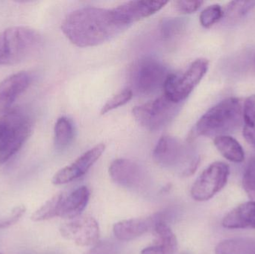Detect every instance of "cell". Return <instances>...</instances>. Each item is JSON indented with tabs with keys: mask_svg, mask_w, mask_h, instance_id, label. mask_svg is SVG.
I'll return each instance as SVG.
<instances>
[{
	"mask_svg": "<svg viewBox=\"0 0 255 254\" xmlns=\"http://www.w3.org/2000/svg\"><path fill=\"white\" fill-rule=\"evenodd\" d=\"M106 149L104 144H99L81 155L70 165L60 169L52 178L55 185H63L76 180L86 174L91 167L100 159Z\"/></svg>",
	"mask_w": 255,
	"mask_h": 254,
	"instance_id": "7c38bea8",
	"label": "cell"
},
{
	"mask_svg": "<svg viewBox=\"0 0 255 254\" xmlns=\"http://www.w3.org/2000/svg\"><path fill=\"white\" fill-rule=\"evenodd\" d=\"M31 75L25 72L16 73L0 83V115L5 114L15 100L29 86Z\"/></svg>",
	"mask_w": 255,
	"mask_h": 254,
	"instance_id": "5bb4252c",
	"label": "cell"
},
{
	"mask_svg": "<svg viewBox=\"0 0 255 254\" xmlns=\"http://www.w3.org/2000/svg\"><path fill=\"white\" fill-rule=\"evenodd\" d=\"M2 135L0 138V166L9 161L22 147L33 129V123L25 113L19 110L3 116Z\"/></svg>",
	"mask_w": 255,
	"mask_h": 254,
	"instance_id": "5b68a950",
	"label": "cell"
},
{
	"mask_svg": "<svg viewBox=\"0 0 255 254\" xmlns=\"http://www.w3.org/2000/svg\"><path fill=\"white\" fill-rule=\"evenodd\" d=\"M208 65V60L199 58L184 72L169 74L163 85L164 95L174 102L181 104L203 79Z\"/></svg>",
	"mask_w": 255,
	"mask_h": 254,
	"instance_id": "52a82bcc",
	"label": "cell"
},
{
	"mask_svg": "<svg viewBox=\"0 0 255 254\" xmlns=\"http://www.w3.org/2000/svg\"><path fill=\"white\" fill-rule=\"evenodd\" d=\"M243 186L249 198L255 201V155L249 161L244 171Z\"/></svg>",
	"mask_w": 255,
	"mask_h": 254,
	"instance_id": "484cf974",
	"label": "cell"
},
{
	"mask_svg": "<svg viewBox=\"0 0 255 254\" xmlns=\"http://www.w3.org/2000/svg\"><path fill=\"white\" fill-rule=\"evenodd\" d=\"M3 130H4V125H3L2 121L0 120V138L2 135Z\"/></svg>",
	"mask_w": 255,
	"mask_h": 254,
	"instance_id": "d6a6232c",
	"label": "cell"
},
{
	"mask_svg": "<svg viewBox=\"0 0 255 254\" xmlns=\"http://www.w3.org/2000/svg\"><path fill=\"white\" fill-rule=\"evenodd\" d=\"M182 27V22L177 19H167L162 23L161 34L164 38L169 39L176 35Z\"/></svg>",
	"mask_w": 255,
	"mask_h": 254,
	"instance_id": "83f0119b",
	"label": "cell"
},
{
	"mask_svg": "<svg viewBox=\"0 0 255 254\" xmlns=\"http://www.w3.org/2000/svg\"><path fill=\"white\" fill-rule=\"evenodd\" d=\"M224 10L219 4H212L204 9L199 16L201 25L205 28H211L223 18Z\"/></svg>",
	"mask_w": 255,
	"mask_h": 254,
	"instance_id": "d4e9b609",
	"label": "cell"
},
{
	"mask_svg": "<svg viewBox=\"0 0 255 254\" xmlns=\"http://www.w3.org/2000/svg\"></svg>",
	"mask_w": 255,
	"mask_h": 254,
	"instance_id": "836d02e7",
	"label": "cell"
},
{
	"mask_svg": "<svg viewBox=\"0 0 255 254\" xmlns=\"http://www.w3.org/2000/svg\"><path fill=\"white\" fill-rule=\"evenodd\" d=\"M109 174L115 183L127 188L139 189L145 182L142 169L130 160H115L109 167Z\"/></svg>",
	"mask_w": 255,
	"mask_h": 254,
	"instance_id": "4fadbf2b",
	"label": "cell"
},
{
	"mask_svg": "<svg viewBox=\"0 0 255 254\" xmlns=\"http://www.w3.org/2000/svg\"><path fill=\"white\" fill-rule=\"evenodd\" d=\"M243 121L244 138L255 149V95L249 96L244 102Z\"/></svg>",
	"mask_w": 255,
	"mask_h": 254,
	"instance_id": "7402d4cb",
	"label": "cell"
},
{
	"mask_svg": "<svg viewBox=\"0 0 255 254\" xmlns=\"http://www.w3.org/2000/svg\"><path fill=\"white\" fill-rule=\"evenodd\" d=\"M230 169L223 162L210 165L196 179L191 188V196L195 201H206L211 199L227 183Z\"/></svg>",
	"mask_w": 255,
	"mask_h": 254,
	"instance_id": "9c48e42d",
	"label": "cell"
},
{
	"mask_svg": "<svg viewBox=\"0 0 255 254\" xmlns=\"http://www.w3.org/2000/svg\"><path fill=\"white\" fill-rule=\"evenodd\" d=\"M132 97H133V91L130 89H124L118 92L104 104L101 110V114H106L111 110L124 105L131 99Z\"/></svg>",
	"mask_w": 255,
	"mask_h": 254,
	"instance_id": "4316f807",
	"label": "cell"
},
{
	"mask_svg": "<svg viewBox=\"0 0 255 254\" xmlns=\"http://www.w3.org/2000/svg\"><path fill=\"white\" fill-rule=\"evenodd\" d=\"M166 67L154 58L138 61L131 70L130 79L135 90L142 95H149L163 88L169 76Z\"/></svg>",
	"mask_w": 255,
	"mask_h": 254,
	"instance_id": "ba28073f",
	"label": "cell"
},
{
	"mask_svg": "<svg viewBox=\"0 0 255 254\" xmlns=\"http://www.w3.org/2000/svg\"><path fill=\"white\" fill-rule=\"evenodd\" d=\"M167 1H130L111 9L117 22L128 27L133 22L148 17L163 8Z\"/></svg>",
	"mask_w": 255,
	"mask_h": 254,
	"instance_id": "8fae6325",
	"label": "cell"
},
{
	"mask_svg": "<svg viewBox=\"0 0 255 254\" xmlns=\"http://www.w3.org/2000/svg\"><path fill=\"white\" fill-rule=\"evenodd\" d=\"M41 37L33 28L13 26L0 34V65H15L31 58L40 47Z\"/></svg>",
	"mask_w": 255,
	"mask_h": 254,
	"instance_id": "3957f363",
	"label": "cell"
},
{
	"mask_svg": "<svg viewBox=\"0 0 255 254\" xmlns=\"http://www.w3.org/2000/svg\"><path fill=\"white\" fill-rule=\"evenodd\" d=\"M153 158L158 165L164 168H175L184 166L181 174L190 176L194 174L199 167L200 159L178 139L170 136H163L157 142Z\"/></svg>",
	"mask_w": 255,
	"mask_h": 254,
	"instance_id": "277c9868",
	"label": "cell"
},
{
	"mask_svg": "<svg viewBox=\"0 0 255 254\" xmlns=\"http://www.w3.org/2000/svg\"><path fill=\"white\" fill-rule=\"evenodd\" d=\"M228 229H255V201H248L229 212L223 220Z\"/></svg>",
	"mask_w": 255,
	"mask_h": 254,
	"instance_id": "2e32d148",
	"label": "cell"
},
{
	"mask_svg": "<svg viewBox=\"0 0 255 254\" xmlns=\"http://www.w3.org/2000/svg\"><path fill=\"white\" fill-rule=\"evenodd\" d=\"M181 104L174 102L166 95L136 106L132 110L133 117L139 125L150 131H158L175 117Z\"/></svg>",
	"mask_w": 255,
	"mask_h": 254,
	"instance_id": "8992f818",
	"label": "cell"
},
{
	"mask_svg": "<svg viewBox=\"0 0 255 254\" xmlns=\"http://www.w3.org/2000/svg\"><path fill=\"white\" fill-rule=\"evenodd\" d=\"M127 28L115 20L112 10L96 7H82L71 12L61 25L64 35L79 47L103 44Z\"/></svg>",
	"mask_w": 255,
	"mask_h": 254,
	"instance_id": "6da1fadb",
	"label": "cell"
},
{
	"mask_svg": "<svg viewBox=\"0 0 255 254\" xmlns=\"http://www.w3.org/2000/svg\"><path fill=\"white\" fill-rule=\"evenodd\" d=\"M61 235L82 247L95 246L100 238V227L91 216H79L64 224Z\"/></svg>",
	"mask_w": 255,
	"mask_h": 254,
	"instance_id": "30bf717a",
	"label": "cell"
},
{
	"mask_svg": "<svg viewBox=\"0 0 255 254\" xmlns=\"http://www.w3.org/2000/svg\"><path fill=\"white\" fill-rule=\"evenodd\" d=\"M140 254H167L163 249L157 246L145 248Z\"/></svg>",
	"mask_w": 255,
	"mask_h": 254,
	"instance_id": "1f68e13d",
	"label": "cell"
},
{
	"mask_svg": "<svg viewBox=\"0 0 255 254\" xmlns=\"http://www.w3.org/2000/svg\"><path fill=\"white\" fill-rule=\"evenodd\" d=\"M216 254H255V239L234 238L217 245Z\"/></svg>",
	"mask_w": 255,
	"mask_h": 254,
	"instance_id": "d6986e66",
	"label": "cell"
},
{
	"mask_svg": "<svg viewBox=\"0 0 255 254\" xmlns=\"http://www.w3.org/2000/svg\"><path fill=\"white\" fill-rule=\"evenodd\" d=\"M74 126L68 118L63 116L57 120L54 129V143L58 150H63L70 146L74 138Z\"/></svg>",
	"mask_w": 255,
	"mask_h": 254,
	"instance_id": "44dd1931",
	"label": "cell"
},
{
	"mask_svg": "<svg viewBox=\"0 0 255 254\" xmlns=\"http://www.w3.org/2000/svg\"></svg>",
	"mask_w": 255,
	"mask_h": 254,
	"instance_id": "e575fe53",
	"label": "cell"
},
{
	"mask_svg": "<svg viewBox=\"0 0 255 254\" xmlns=\"http://www.w3.org/2000/svg\"><path fill=\"white\" fill-rule=\"evenodd\" d=\"M90 196V190L86 186H81L68 196H64L60 207L58 216L69 219L79 217L86 208Z\"/></svg>",
	"mask_w": 255,
	"mask_h": 254,
	"instance_id": "e0dca14e",
	"label": "cell"
},
{
	"mask_svg": "<svg viewBox=\"0 0 255 254\" xmlns=\"http://www.w3.org/2000/svg\"><path fill=\"white\" fill-rule=\"evenodd\" d=\"M25 213V207L24 206H19L13 209L8 216L4 219H0V228H9L11 225H15Z\"/></svg>",
	"mask_w": 255,
	"mask_h": 254,
	"instance_id": "f546056e",
	"label": "cell"
},
{
	"mask_svg": "<svg viewBox=\"0 0 255 254\" xmlns=\"http://www.w3.org/2000/svg\"><path fill=\"white\" fill-rule=\"evenodd\" d=\"M64 195L62 193H58L54 195L52 198L48 200L38 210H36L31 219L34 222H41L52 219L59 215L60 207Z\"/></svg>",
	"mask_w": 255,
	"mask_h": 254,
	"instance_id": "603a6c76",
	"label": "cell"
},
{
	"mask_svg": "<svg viewBox=\"0 0 255 254\" xmlns=\"http://www.w3.org/2000/svg\"><path fill=\"white\" fill-rule=\"evenodd\" d=\"M214 145L217 150L228 161L233 163H242L245 159V153L239 142L229 135L220 136L214 139Z\"/></svg>",
	"mask_w": 255,
	"mask_h": 254,
	"instance_id": "ac0fdd59",
	"label": "cell"
},
{
	"mask_svg": "<svg viewBox=\"0 0 255 254\" xmlns=\"http://www.w3.org/2000/svg\"><path fill=\"white\" fill-rule=\"evenodd\" d=\"M255 7V1H232L226 7L223 18L226 22L234 23L239 19H242Z\"/></svg>",
	"mask_w": 255,
	"mask_h": 254,
	"instance_id": "cb8c5ba5",
	"label": "cell"
},
{
	"mask_svg": "<svg viewBox=\"0 0 255 254\" xmlns=\"http://www.w3.org/2000/svg\"><path fill=\"white\" fill-rule=\"evenodd\" d=\"M244 107L238 98H229L211 107L198 121L189 140L199 137H217L236 131L243 122Z\"/></svg>",
	"mask_w": 255,
	"mask_h": 254,
	"instance_id": "7a4b0ae2",
	"label": "cell"
},
{
	"mask_svg": "<svg viewBox=\"0 0 255 254\" xmlns=\"http://www.w3.org/2000/svg\"><path fill=\"white\" fill-rule=\"evenodd\" d=\"M160 220H163L161 215L156 214L150 217L121 221L114 226V234L121 241H130L153 229L156 222Z\"/></svg>",
	"mask_w": 255,
	"mask_h": 254,
	"instance_id": "9a60e30c",
	"label": "cell"
},
{
	"mask_svg": "<svg viewBox=\"0 0 255 254\" xmlns=\"http://www.w3.org/2000/svg\"><path fill=\"white\" fill-rule=\"evenodd\" d=\"M202 1H187V0H179L175 1V7L180 13L189 14L197 11L201 6L203 4Z\"/></svg>",
	"mask_w": 255,
	"mask_h": 254,
	"instance_id": "f1b7e54d",
	"label": "cell"
},
{
	"mask_svg": "<svg viewBox=\"0 0 255 254\" xmlns=\"http://www.w3.org/2000/svg\"><path fill=\"white\" fill-rule=\"evenodd\" d=\"M154 246L161 248L167 254H173L177 247V239L163 220L156 222L153 228Z\"/></svg>",
	"mask_w": 255,
	"mask_h": 254,
	"instance_id": "ffe728a7",
	"label": "cell"
},
{
	"mask_svg": "<svg viewBox=\"0 0 255 254\" xmlns=\"http://www.w3.org/2000/svg\"><path fill=\"white\" fill-rule=\"evenodd\" d=\"M117 247L114 243L109 241L97 243L94 248L85 254H117Z\"/></svg>",
	"mask_w": 255,
	"mask_h": 254,
	"instance_id": "4dcf8cb0",
	"label": "cell"
}]
</instances>
